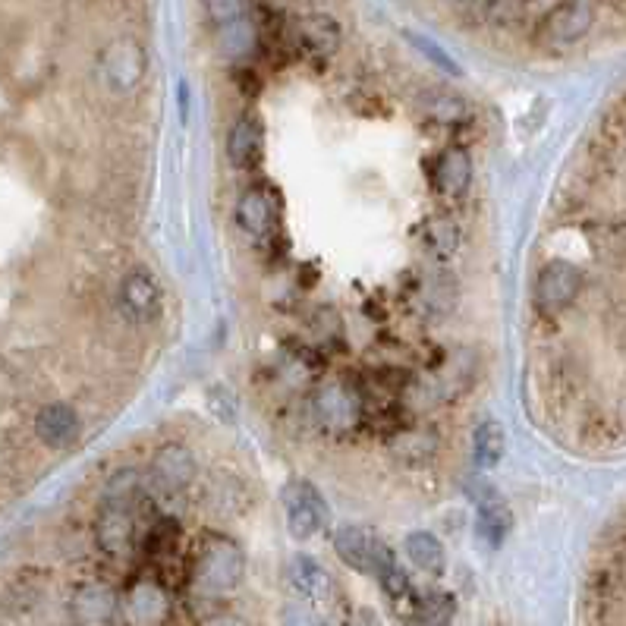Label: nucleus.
<instances>
[{
	"label": "nucleus",
	"mask_w": 626,
	"mask_h": 626,
	"mask_svg": "<svg viewBox=\"0 0 626 626\" xmlns=\"http://www.w3.org/2000/svg\"><path fill=\"white\" fill-rule=\"evenodd\" d=\"M246 573V557L240 545L230 542L227 535H211L202 542V551L192 567V582L202 595H224L240 586Z\"/></svg>",
	"instance_id": "f257e3e1"
},
{
	"label": "nucleus",
	"mask_w": 626,
	"mask_h": 626,
	"mask_svg": "<svg viewBox=\"0 0 626 626\" xmlns=\"http://www.w3.org/2000/svg\"><path fill=\"white\" fill-rule=\"evenodd\" d=\"M582 284H586V274L579 265L567 262V258H551L535 277V306L545 315L567 309L582 293Z\"/></svg>",
	"instance_id": "f03ea898"
},
{
	"label": "nucleus",
	"mask_w": 626,
	"mask_h": 626,
	"mask_svg": "<svg viewBox=\"0 0 626 626\" xmlns=\"http://www.w3.org/2000/svg\"><path fill=\"white\" fill-rule=\"evenodd\" d=\"M334 551L337 557L347 564L350 570H359V573H381L394 564V554L387 548L378 535H372L369 529L362 526H343L337 535H334Z\"/></svg>",
	"instance_id": "7ed1b4c3"
},
{
	"label": "nucleus",
	"mask_w": 626,
	"mask_h": 626,
	"mask_svg": "<svg viewBox=\"0 0 626 626\" xmlns=\"http://www.w3.org/2000/svg\"><path fill=\"white\" fill-rule=\"evenodd\" d=\"M148 57L136 38H114L111 45L101 51V79L111 85L114 92H133L145 79Z\"/></svg>",
	"instance_id": "20e7f679"
},
{
	"label": "nucleus",
	"mask_w": 626,
	"mask_h": 626,
	"mask_svg": "<svg viewBox=\"0 0 626 626\" xmlns=\"http://www.w3.org/2000/svg\"><path fill=\"white\" fill-rule=\"evenodd\" d=\"M312 406H315L318 422L328 431H334V435H347V431H353L362 419V409H365L362 397L343 381L321 384L312 397Z\"/></svg>",
	"instance_id": "39448f33"
},
{
	"label": "nucleus",
	"mask_w": 626,
	"mask_h": 626,
	"mask_svg": "<svg viewBox=\"0 0 626 626\" xmlns=\"http://www.w3.org/2000/svg\"><path fill=\"white\" fill-rule=\"evenodd\" d=\"M126 626H161L170 617V595L158 579H139L117 604Z\"/></svg>",
	"instance_id": "423d86ee"
},
{
	"label": "nucleus",
	"mask_w": 626,
	"mask_h": 626,
	"mask_svg": "<svg viewBox=\"0 0 626 626\" xmlns=\"http://www.w3.org/2000/svg\"><path fill=\"white\" fill-rule=\"evenodd\" d=\"M592 23H595V10L589 0H564V4H557L545 13L538 32H542L548 45H576L592 29Z\"/></svg>",
	"instance_id": "0eeeda50"
},
{
	"label": "nucleus",
	"mask_w": 626,
	"mask_h": 626,
	"mask_svg": "<svg viewBox=\"0 0 626 626\" xmlns=\"http://www.w3.org/2000/svg\"><path fill=\"white\" fill-rule=\"evenodd\" d=\"M284 507H287V526L293 538H312L328 520V504L309 482H293L284 491Z\"/></svg>",
	"instance_id": "6e6552de"
},
{
	"label": "nucleus",
	"mask_w": 626,
	"mask_h": 626,
	"mask_svg": "<svg viewBox=\"0 0 626 626\" xmlns=\"http://www.w3.org/2000/svg\"><path fill=\"white\" fill-rule=\"evenodd\" d=\"M296 48L302 54H309L315 60H325L331 57L337 48H340V41H343V32H340V23L334 16L328 13H309V16H302L299 23H296Z\"/></svg>",
	"instance_id": "1a4fd4ad"
},
{
	"label": "nucleus",
	"mask_w": 626,
	"mask_h": 626,
	"mask_svg": "<svg viewBox=\"0 0 626 626\" xmlns=\"http://www.w3.org/2000/svg\"><path fill=\"white\" fill-rule=\"evenodd\" d=\"M79 416L70 403H48L38 409L35 416V435L41 444H48L54 450L70 447L79 438Z\"/></svg>",
	"instance_id": "9d476101"
},
{
	"label": "nucleus",
	"mask_w": 626,
	"mask_h": 626,
	"mask_svg": "<svg viewBox=\"0 0 626 626\" xmlns=\"http://www.w3.org/2000/svg\"><path fill=\"white\" fill-rule=\"evenodd\" d=\"M95 538L101 551L111 557H126L133 551V513H129V507L104 504L95 520Z\"/></svg>",
	"instance_id": "9b49d317"
},
{
	"label": "nucleus",
	"mask_w": 626,
	"mask_h": 626,
	"mask_svg": "<svg viewBox=\"0 0 626 626\" xmlns=\"http://www.w3.org/2000/svg\"><path fill=\"white\" fill-rule=\"evenodd\" d=\"M482 488L472 485L469 494L476 498V507H479V535L485 538L488 545L498 548L504 542V535L510 532L513 526V516H510V507L501 501V494L494 491L488 482H479Z\"/></svg>",
	"instance_id": "f8f14e48"
},
{
	"label": "nucleus",
	"mask_w": 626,
	"mask_h": 626,
	"mask_svg": "<svg viewBox=\"0 0 626 626\" xmlns=\"http://www.w3.org/2000/svg\"><path fill=\"white\" fill-rule=\"evenodd\" d=\"M236 221L252 236H268L277 224V196L268 186L246 189L236 202Z\"/></svg>",
	"instance_id": "ddd939ff"
},
{
	"label": "nucleus",
	"mask_w": 626,
	"mask_h": 626,
	"mask_svg": "<svg viewBox=\"0 0 626 626\" xmlns=\"http://www.w3.org/2000/svg\"><path fill=\"white\" fill-rule=\"evenodd\" d=\"M151 472H155V479L161 482V488L167 491H180L186 485H192V479H196V457L180 447V444H164L158 447L155 453V463H151Z\"/></svg>",
	"instance_id": "4468645a"
},
{
	"label": "nucleus",
	"mask_w": 626,
	"mask_h": 626,
	"mask_svg": "<svg viewBox=\"0 0 626 626\" xmlns=\"http://www.w3.org/2000/svg\"><path fill=\"white\" fill-rule=\"evenodd\" d=\"M431 180H435L438 192H444V196L457 199L463 196V192L469 189L472 183V158L466 148H447L438 155L435 161V170H431Z\"/></svg>",
	"instance_id": "2eb2a0df"
},
{
	"label": "nucleus",
	"mask_w": 626,
	"mask_h": 626,
	"mask_svg": "<svg viewBox=\"0 0 626 626\" xmlns=\"http://www.w3.org/2000/svg\"><path fill=\"white\" fill-rule=\"evenodd\" d=\"M262 151H265V129H262V120L246 114L233 123L230 129V139H227V155L233 161V167H255L262 161Z\"/></svg>",
	"instance_id": "dca6fc26"
},
{
	"label": "nucleus",
	"mask_w": 626,
	"mask_h": 626,
	"mask_svg": "<svg viewBox=\"0 0 626 626\" xmlns=\"http://www.w3.org/2000/svg\"><path fill=\"white\" fill-rule=\"evenodd\" d=\"M120 299H123V309L136 321H151L161 309V290L155 284V277L145 271H133L123 280Z\"/></svg>",
	"instance_id": "f3484780"
},
{
	"label": "nucleus",
	"mask_w": 626,
	"mask_h": 626,
	"mask_svg": "<svg viewBox=\"0 0 626 626\" xmlns=\"http://www.w3.org/2000/svg\"><path fill=\"white\" fill-rule=\"evenodd\" d=\"M73 614L79 626H107L117 614V598L101 582H92L73 598Z\"/></svg>",
	"instance_id": "a211bd4d"
},
{
	"label": "nucleus",
	"mask_w": 626,
	"mask_h": 626,
	"mask_svg": "<svg viewBox=\"0 0 626 626\" xmlns=\"http://www.w3.org/2000/svg\"><path fill=\"white\" fill-rule=\"evenodd\" d=\"M290 582H293V589L302 598H309V601H325L334 592L331 573L321 567L315 557H306V554L293 557V564H290Z\"/></svg>",
	"instance_id": "6ab92c4d"
},
{
	"label": "nucleus",
	"mask_w": 626,
	"mask_h": 626,
	"mask_svg": "<svg viewBox=\"0 0 626 626\" xmlns=\"http://www.w3.org/2000/svg\"><path fill=\"white\" fill-rule=\"evenodd\" d=\"M387 450H391L397 460L425 463V460L435 457L438 438H435V431H428V428H397V431H391Z\"/></svg>",
	"instance_id": "aec40b11"
},
{
	"label": "nucleus",
	"mask_w": 626,
	"mask_h": 626,
	"mask_svg": "<svg viewBox=\"0 0 626 626\" xmlns=\"http://www.w3.org/2000/svg\"><path fill=\"white\" fill-rule=\"evenodd\" d=\"M504 450H507V435L498 422H482L476 428V435H472V460L482 469H491L504 460Z\"/></svg>",
	"instance_id": "412c9836"
},
{
	"label": "nucleus",
	"mask_w": 626,
	"mask_h": 626,
	"mask_svg": "<svg viewBox=\"0 0 626 626\" xmlns=\"http://www.w3.org/2000/svg\"><path fill=\"white\" fill-rule=\"evenodd\" d=\"M406 554L425 573H441L444 570V560H447L444 545L438 542V535H431V532H413V535H406Z\"/></svg>",
	"instance_id": "4be33fe9"
},
{
	"label": "nucleus",
	"mask_w": 626,
	"mask_h": 626,
	"mask_svg": "<svg viewBox=\"0 0 626 626\" xmlns=\"http://www.w3.org/2000/svg\"><path fill=\"white\" fill-rule=\"evenodd\" d=\"M422 111L425 117H431L441 126H460L469 120V104L460 98V95H450V92H431L422 98Z\"/></svg>",
	"instance_id": "5701e85b"
},
{
	"label": "nucleus",
	"mask_w": 626,
	"mask_h": 626,
	"mask_svg": "<svg viewBox=\"0 0 626 626\" xmlns=\"http://www.w3.org/2000/svg\"><path fill=\"white\" fill-rule=\"evenodd\" d=\"M218 48L224 57H246L258 48V32L249 19H236L230 26H221L218 32Z\"/></svg>",
	"instance_id": "b1692460"
},
{
	"label": "nucleus",
	"mask_w": 626,
	"mask_h": 626,
	"mask_svg": "<svg viewBox=\"0 0 626 626\" xmlns=\"http://www.w3.org/2000/svg\"><path fill=\"white\" fill-rule=\"evenodd\" d=\"M177 545H180V523L170 520V516L158 520L145 535V551L151 557H170L177 551Z\"/></svg>",
	"instance_id": "393cba45"
},
{
	"label": "nucleus",
	"mask_w": 626,
	"mask_h": 626,
	"mask_svg": "<svg viewBox=\"0 0 626 626\" xmlns=\"http://www.w3.org/2000/svg\"><path fill=\"white\" fill-rule=\"evenodd\" d=\"M142 488V476L136 469H120L117 476H111V482L104 485V504H114V507H129L133 498Z\"/></svg>",
	"instance_id": "a878e982"
},
{
	"label": "nucleus",
	"mask_w": 626,
	"mask_h": 626,
	"mask_svg": "<svg viewBox=\"0 0 626 626\" xmlns=\"http://www.w3.org/2000/svg\"><path fill=\"white\" fill-rule=\"evenodd\" d=\"M425 240H428V249L435 252L438 258H450L453 252H457V246H460V230H457V224H453L450 218H435L428 224Z\"/></svg>",
	"instance_id": "bb28decb"
},
{
	"label": "nucleus",
	"mask_w": 626,
	"mask_h": 626,
	"mask_svg": "<svg viewBox=\"0 0 626 626\" xmlns=\"http://www.w3.org/2000/svg\"><path fill=\"white\" fill-rule=\"evenodd\" d=\"M205 10L211 23L221 29V26L236 23V19H246L249 0H205Z\"/></svg>",
	"instance_id": "cd10ccee"
},
{
	"label": "nucleus",
	"mask_w": 626,
	"mask_h": 626,
	"mask_svg": "<svg viewBox=\"0 0 626 626\" xmlns=\"http://www.w3.org/2000/svg\"><path fill=\"white\" fill-rule=\"evenodd\" d=\"M378 579H381L384 592L391 595L394 601H400V598H406V595H409V576H406V570L397 564V560H394V564L387 567V570H381V573H378Z\"/></svg>",
	"instance_id": "c85d7f7f"
},
{
	"label": "nucleus",
	"mask_w": 626,
	"mask_h": 626,
	"mask_svg": "<svg viewBox=\"0 0 626 626\" xmlns=\"http://www.w3.org/2000/svg\"><path fill=\"white\" fill-rule=\"evenodd\" d=\"M233 79H236V85H240V92H243V95H255V92H258V73H255V70L240 67V70L233 73Z\"/></svg>",
	"instance_id": "c756f323"
},
{
	"label": "nucleus",
	"mask_w": 626,
	"mask_h": 626,
	"mask_svg": "<svg viewBox=\"0 0 626 626\" xmlns=\"http://www.w3.org/2000/svg\"><path fill=\"white\" fill-rule=\"evenodd\" d=\"M202 626H249L240 614H227V611H221V614H211V617H205L202 620Z\"/></svg>",
	"instance_id": "7c9ffc66"
},
{
	"label": "nucleus",
	"mask_w": 626,
	"mask_h": 626,
	"mask_svg": "<svg viewBox=\"0 0 626 626\" xmlns=\"http://www.w3.org/2000/svg\"><path fill=\"white\" fill-rule=\"evenodd\" d=\"M416 45H419V48H425V54H428V57H435V60L441 63V67H444V70H450V73H453V70H457V67H453V63H450V60H447V57H444V54H441V51H438L435 45H428V41H419V38H416Z\"/></svg>",
	"instance_id": "2f4dec72"
}]
</instances>
